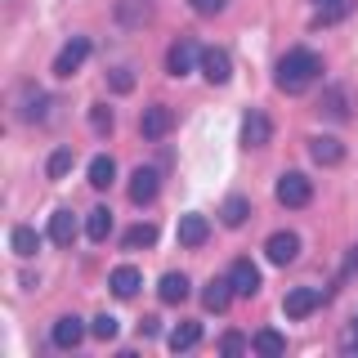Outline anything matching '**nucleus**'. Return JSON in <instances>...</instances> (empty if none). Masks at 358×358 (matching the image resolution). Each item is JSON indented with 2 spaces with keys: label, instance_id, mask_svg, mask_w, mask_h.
I'll use <instances>...</instances> for the list:
<instances>
[{
  "label": "nucleus",
  "instance_id": "1",
  "mask_svg": "<svg viewBox=\"0 0 358 358\" xmlns=\"http://www.w3.org/2000/svg\"><path fill=\"white\" fill-rule=\"evenodd\" d=\"M318 72H322V63H318V54L313 50H287L282 59H278L273 67V85L278 90H287V94H305V90L318 81Z\"/></svg>",
  "mask_w": 358,
  "mask_h": 358
},
{
  "label": "nucleus",
  "instance_id": "2",
  "mask_svg": "<svg viewBox=\"0 0 358 358\" xmlns=\"http://www.w3.org/2000/svg\"><path fill=\"white\" fill-rule=\"evenodd\" d=\"M273 197L282 201V206L300 210V206H309V197H313V179H305L300 171H287V175H278V184H273Z\"/></svg>",
  "mask_w": 358,
  "mask_h": 358
},
{
  "label": "nucleus",
  "instance_id": "3",
  "mask_svg": "<svg viewBox=\"0 0 358 358\" xmlns=\"http://www.w3.org/2000/svg\"><path fill=\"white\" fill-rule=\"evenodd\" d=\"M85 59H90V36H72L59 50V59H54V76H63V81H67V76H76L85 67Z\"/></svg>",
  "mask_w": 358,
  "mask_h": 358
},
{
  "label": "nucleus",
  "instance_id": "4",
  "mask_svg": "<svg viewBox=\"0 0 358 358\" xmlns=\"http://www.w3.org/2000/svg\"><path fill=\"white\" fill-rule=\"evenodd\" d=\"M273 139V121H268L264 108H251L242 121V148H264V143Z\"/></svg>",
  "mask_w": 358,
  "mask_h": 358
},
{
  "label": "nucleus",
  "instance_id": "5",
  "mask_svg": "<svg viewBox=\"0 0 358 358\" xmlns=\"http://www.w3.org/2000/svg\"><path fill=\"white\" fill-rule=\"evenodd\" d=\"M197 67H201V76H206L210 85H229V76H233V59L224 50H215V45L197 54Z\"/></svg>",
  "mask_w": 358,
  "mask_h": 358
},
{
  "label": "nucleus",
  "instance_id": "6",
  "mask_svg": "<svg viewBox=\"0 0 358 358\" xmlns=\"http://www.w3.org/2000/svg\"><path fill=\"white\" fill-rule=\"evenodd\" d=\"M171 126H175V112L166 108V103H148L143 108V117H139V130H143V139H166L171 134Z\"/></svg>",
  "mask_w": 358,
  "mask_h": 358
},
{
  "label": "nucleus",
  "instance_id": "7",
  "mask_svg": "<svg viewBox=\"0 0 358 358\" xmlns=\"http://www.w3.org/2000/svg\"><path fill=\"white\" fill-rule=\"evenodd\" d=\"M50 341L59 345V350H76V345L85 341V322L76 318V313H63V318H54V327H50Z\"/></svg>",
  "mask_w": 358,
  "mask_h": 358
},
{
  "label": "nucleus",
  "instance_id": "8",
  "mask_svg": "<svg viewBox=\"0 0 358 358\" xmlns=\"http://www.w3.org/2000/svg\"><path fill=\"white\" fill-rule=\"evenodd\" d=\"M108 287H112V296H117V300H134V296H139V287H143V273L134 264H117L108 273Z\"/></svg>",
  "mask_w": 358,
  "mask_h": 358
},
{
  "label": "nucleus",
  "instance_id": "9",
  "mask_svg": "<svg viewBox=\"0 0 358 358\" xmlns=\"http://www.w3.org/2000/svg\"><path fill=\"white\" fill-rule=\"evenodd\" d=\"M318 305H322L318 287H291V291H287V300H282L287 318H309V313L318 309Z\"/></svg>",
  "mask_w": 358,
  "mask_h": 358
},
{
  "label": "nucleus",
  "instance_id": "10",
  "mask_svg": "<svg viewBox=\"0 0 358 358\" xmlns=\"http://www.w3.org/2000/svg\"><path fill=\"white\" fill-rule=\"evenodd\" d=\"M157 188H162V175H157L152 166H139V171L130 175V201L134 206H148V201L157 197Z\"/></svg>",
  "mask_w": 358,
  "mask_h": 358
},
{
  "label": "nucleus",
  "instance_id": "11",
  "mask_svg": "<svg viewBox=\"0 0 358 358\" xmlns=\"http://www.w3.org/2000/svg\"><path fill=\"white\" fill-rule=\"evenodd\" d=\"M309 157L318 166H341L345 162V143L336 139V134H313V139H309Z\"/></svg>",
  "mask_w": 358,
  "mask_h": 358
},
{
  "label": "nucleus",
  "instance_id": "12",
  "mask_svg": "<svg viewBox=\"0 0 358 358\" xmlns=\"http://www.w3.org/2000/svg\"><path fill=\"white\" fill-rule=\"evenodd\" d=\"M264 255H268V260H273V264H291V260H296V255H300V238H296V233H291V229L273 233V238L264 242Z\"/></svg>",
  "mask_w": 358,
  "mask_h": 358
},
{
  "label": "nucleus",
  "instance_id": "13",
  "mask_svg": "<svg viewBox=\"0 0 358 358\" xmlns=\"http://www.w3.org/2000/svg\"><path fill=\"white\" fill-rule=\"evenodd\" d=\"M112 14L121 27H143L152 14V0H112Z\"/></svg>",
  "mask_w": 358,
  "mask_h": 358
},
{
  "label": "nucleus",
  "instance_id": "14",
  "mask_svg": "<svg viewBox=\"0 0 358 358\" xmlns=\"http://www.w3.org/2000/svg\"><path fill=\"white\" fill-rule=\"evenodd\" d=\"M233 296H238V291H233V278H210L206 291H201V305H206L210 313H224Z\"/></svg>",
  "mask_w": 358,
  "mask_h": 358
},
{
  "label": "nucleus",
  "instance_id": "15",
  "mask_svg": "<svg viewBox=\"0 0 358 358\" xmlns=\"http://www.w3.org/2000/svg\"><path fill=\"white\" fill-rule=\"evenodd\" d=\"M229 278H233V291H238V296H255V291H260V268L251 260H233Z\"/></svg>",
  "mask_w": 358,
  "mask_h": 358
},
{
  "label": "nucleus",
  "instance_id": "16",
  "mask_svg": "<svg viewBox=\"0 0 358 358\" xmlns=\"http://www.w3.org/2000/svg\"><path fill=\"white\" fill-rule=\"evenodd\" d=\"M206 238H210V220L206 215H184L179 220V246L193 251V246H201Z\"/></svg>",
  "mask_w": 358,
  "mask_h": 358
},
{
  "label": "nucleus",
  "instance_id": "17",
  "mask_svg": "<svg viewBox=\"0 0 358 358\" xmlns=\"http://www.w3.org/2000/svg\"><path fill=\"white\" fill-rule=\"evenodd\" d=\"M251 350L260 354V358H278V354H287V336L278 331V327H260L251 336Z\"/></svg>",
  "mask_w": 358,
  "mask_h": 358
},
{
  "label": "nucleus",
  "instance_id": "18",
  "mask_svg": "<svg viewBox=\"0 0 358 358\" xmlns=\"http://www.w3.org/2000/svg\"><path fill=\"white\" fill-rule=\"evenodd\" d=\"M193 59H197L193 45H188V41H175L171 50H166V76H188V72H193Z\"/></svg>",
  "mask_w": 358,
  "mask_h": 358
},
{
  "label": "nucleus",
  "instance_id": "19",
  "mask_svg": "<svg viewBox=\"0 0 358 358\" xmlns=\"http://www.w3.org/2000/svg\"><path fill=\"white\" fill-rule=\"evenodd\" d=\"M72 238H76V215L67 206H59L50 215V242L54 246H72Z\"/></svg>",
  "mask_w": 358,
  "mask_h": 358
},
{
  "label": "nucleus",
  "instance_id": "20",
  "mask_svg": "<svg viewBox=\"0 0 358 358\" xmlns=\"http://www.w3.org/2000/svg\"><path fill=\"white\" fill-rule=\"evenodd\" d=\"M246 220H251V201L238 197V193L224 197V206H220V224H224V229H242Z\"/></svg>",
  "mask_w": 358,
  "mask_h": 358
},
{
  "label": "nucleus",
  "instance_id": "21",
  "mask_svg": "<svg viewBox=\"0 0 358 358\" xmlns=\"http://www.w3.org/2000/svg\"><path fill=\"white\" fill-rule=\"evenodd\" d=\"M197 345H201V322L184 318V322L171 331V350H175V354H188V350H197Z\"/></svg>",
  "mask_w": 358,
  "mask_h": 358
},
{
  "label": "nucleus",
  "instance_id": "22",
  "mask_svg": "<svg viewBox=\"0 0 358 358\" xmlns=\"http://www.w3.org/2000/svg\"><path fill=\"white\" fill-rule=\"evenodd\" d=\"M9 246H14V255H22V260H31V255L41 251V233L31 229V224H18V229L9 233Z\"/></svg>",
  "mask_w": 358,
  "mask_h": 358
},
{
  "label": "nucleus",
  "instance_id": "23",
  "mask_svg": "<svg viewBox=\"0 0 358 358\" xmlns=\"http://www.w3.org/2000/svg\"><path fill=\"white\" fill-rule=\"evenodd\" d=\"M85 238H90V242H108V238H112V210H108V206H94V210L85 215Z\"/></svg>",
  "mask_w": 358,
  "mask_h": 358
},
{
  "label": "nucleus",
  "instance_id": "24",
  "mask_svg": "<svg viewBox=\"0 0 358 358\" xmlns=\"http://www.w3.org/2000/svg\"><path fill=\"white\" fill-rule=\"evenodd\" d=\"M157 296H162L166 305H179V300L188 296V273H166L162 287H157Z\"/></svg>",
  "mask_w": 358,
  "mask_h": 358
},
{
  "label": "nucleus",
  "instance_id": "25",
  "mask_svg": "<svg viewBox=\"0 0 358 358\" xmlns=\"http://www.w3.org/2000/svg\"><path fill=\"white\" fill-rule=\"evenodd\" d=\"M121 246H126V251L157 246V224H134V229H126V233H121Z\"/></svg>",
  "mask_w": 358,
  "mask_h": 358
},
{
  "label": "nucleus",
  "instance_id": "26",
  "mask_svg": "<svg viewBox=\"0 0 358 358\" xmlns=\"http://www.w3.org/2000/svg\"><path fill=\"white\" fill-rule=\"evenodd\" d=\"M112 179H117V162H112L108 152H99L94 162H90V184H94V188H108Z\"/></svg>",
  "mask_w": 358,
  "mask_h": 358
},
{
  "label": "nucleus",
  "instance_id": "27",
  "mask_svg": "<svg viewBox=\"0 0 358 358\" xmlns=\"http://www.w3.org/2000/svg\"><path fill=\"white\" fill-rule=\"evenodd\" d=\"M322 112H327L331 121H345V117H350V103H345V90H341V85L327 90V99H322Z\"/></svg>",
  "mask_w": 358,
  "mask_h": 358
},
{
  "label": "nucleus",
  "instance_id": "28",
  "mask_svg": "<svg viewBox=\"0 0 358 358\" xmlns=\"http://www.w3.org/2000/svg\"><path fill=\"white\" fill-rule=\"evenodd\" d=\"M67 171H72V148H54L50 162H45V175H50V179H67Z\"/></svg>",
  "mask_w": 358,
  "mask_h": 358
},
{
  "label": "nucleus",
  "instance_id": "29",
  "mask_svg": "<svg viewBox=\"0 0 358 358\" xmlns=\"http://www.w3.org/2000/svg\"><path fill=\"white\" fill-rule=\"evenodd\" d=\"M90 331L99 336V341H117V331H121V322L112 318V313H99L94 322H90Z\"/></svg>",
  "mask_w": 358,
  "mask_h": 358
},
{
  "label": "nucleus",
  "instance_id": "30",
  "mask_svg": "<svg viewBox=\"0 0 358 358\" xmlns=\"http://www.w3.org/2000/svg\"><path fill=\"white\" fill-rule=\"evenodd\" d=\"M108 85L117 90V94H130V90H134V72H130V67H112V72H108Z\"/></svg>",
  "mask_w": 358,
  "mask_h": 358
},
{
  "label": "nucleus",
  "instance_id": "31",
  "mask_svg": "<svg viewBox=\"0 0 358 358\" xmlns=\"http://www.w3.org/2000/svg\"><path fill=\"white\" fill-rule=\"evenodd\" d=\"M90 130H94V134H112V112L103 103L90 108Z\"/></svg>",
  "mask_w": 358,
  "mask_h": 358
},
{
  "label": "nucleus",
  "instance_id": "32",
  "mask_svg": "<svg viewBox=\"0 0 358 358\" xmlns=\"http://www.w3.org/2000/svg\"><path fill=\"white\" fill-rule=\"evenodd\" d=\"M224 5H229V0H188V9H193L197 18H215V14H224Z\"/></svg>",
  "mask_w": 358,
  "mask_h": 358
},
{
  "label": "nucleus",
  "instance_id": "33",
  "mask_svg": "<svg viewBox=\"0 0 358 358\" xmlns=\"http://www.w3.org/2000/svg\"><path fill=\"white\" fill-rule=\"evenodd\" d=\"M242 350H246V336H242V331H229V336L220 341V354H242Z\"/></svg>",
  "mask_w": 358,
  "mask_h": 358
},
{
  "label": "nucleus",
  "instance_id": "34",
  "mask_svg": "<svg viewBox=\"0 0 358 358\" xmlns=\"http://www.w3.org/2000/svg\"><path fill=\"white\" fill-rule=\"evenodd\" d=\"M341 345H345V350H358V318H354V327L345 331V341H341Z\"/></svg>",
  "mask_w": 358,
  "mask_h": 358
},
{
  "label": "nucleus",
  "instance_id": "35",
  "mask_svg": "<svg viewBox=\"0 0 358 358\" xmlns=\"http://www.w3.org/2000/svg\"><path fill=\"white\" fill-rule=\"evenodd\" d=\"M313 5H318V9H331V14H336V9H341L345 0H313Z\"/></svg>",
  "mask_w": 358,
  "mask_h": 358
}]
</instances>
